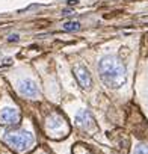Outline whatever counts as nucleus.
I'll return each mask as SVG.
<instances>
[{
  "instance_id": "20e7f679",
  "label": "nucleus",
  "mask_w": 148,
  "mask_h": 154,
  "mask_svg": "<svg viewBox=\"0 0 148 154\" xmlns=\"http://www.w3.org/2000/svg\"><path fill=\"white\" fill-rule=\"evenodd\" d=\"M72 72H74V77H76L77 83L83 88V89H89L92 86V77L88 71L86 66L83 65H76L72 68Z\"/></svg>"
},
{
  "instance_id": "7ed1b4c3",
  "label": "nucleus",
  "mask_w": 148,
  "mask_h": 154,
  "mask_svg": "<svg viewBox=\"0 0 148 154\" xmlns=\"http://www.w3.org/2000/svg\"><path fill=\"white\" fill-rule=\"evenodd\" d=\"M20 112L15 109V107H9V106H5L0 109V124L2 125H6V127H12V125H17L20 122Z\"/></svg>"
},
{
  "instance_id": "39448f33",
  "label": "nucleus",
  "mask_w": 148,
  "mask_h": 154,
  "mask_svg": "<svg viewBox=\"0 0 148 154\" xmlns=\"http://www.w3.org/2000/svg\"><path fill=\"white\" fill-rule=\"evenodd\" d=\"M76 124L82 128V130H94L95 128V119L92 118L91 112L89 110H80L77 115H76Z\"/></svg>"
},
{
  "instance_id": "0eeeda50",
  "label": "nucleus",
  "mask_w": 148,
  "mask_h": 154,
  "mask_svg": "<svg viewBox=\"0 0 148 154\" xmlns=\"http://www.w3.org/2000/svg\"><path fill=\"white\" fill-rule=\"evenodd\" d=\"M63 125H65L63 118L56 115V113H53V115H50L47 118V130H48V133H57V131L62 130Z\"/></svg>"
},
{
  "instance_id": "6e6552de",
  "label": "nucleus",
  "mask_w": 148,
  "mask_h": 154,
  "mask_svg": "<svg viewBox=\"0 0 148 154\" xmlns=\"http://www.w3.org/2000/svg\"><path fill=\"white\" fill-rule=\"evenodd\" d=\"M62 29L66 32H77L80 29V23L79 21H66V23H63Z\"/></svg>"
},
{
  "instance_id": "1a4fd4ad",
  "label": "nucleus",
  "mask_w": 148,
  "mask_h": 154,
  "mask_svg": "<svg viewBox=\"0 0 148 154\" xmlns=\"http://www.w3.org/2000/svg\"><path fill=\"white\" fill-rule=\"evenodd\" d=\"M133 154H148V145H137L134 148V152Z\"/></svg>"
},
{
  "instance_id": "f257e3e1",
  "label": "nucleus",
  "mask_w": 148,
  "mask_h": 154,
  "mask_svg": "<svg viewBox=\"0 0 148 154\" xmlns=\"http://www.w3.org/2000/svg\"><path fill=\"white\" fill-rule=\"evenodd\" d=\"M98 74L103 83L112 89H118L127 82V69L124 63L112 54H107L100 59Z\"/></svg>"
},
{
  "instance_id": "423d86ee",
  "label": "nucleus",
  "mask_w": 148,
  "mask_h": 154,
  "mask_svg": "<svg viewBox=\"0 0 148 154\" xmlns=\"http://www.w3.org/2000/svg\"><path fill=\"white\" fill-rule=\"evenodd\" d=\"M18 92L24 97L35 98V97H38V86L32 79H23L18 82Z\"/></svg>"
},
{
  "instance_id": "9d476101",
  "label": "nucleus",
  "mask_w": 148,
  "mask_h": 154,
  "mask_svg": "<svg viewBox=\"0 0 148 154\" xmlns=\"http://www.w3.org/2000/svg\"><path fill=\"white\" fill-rule=\"evenodd\" d=\"M18 39V35H11L9 36V41H17Z\"/></svg>"
},
{
  "instance_id": "f03ea898",
  "label": "nucleus",
  "mask_w": 148,
  "mask_h": 154,
  "mask_svg": "<svg viewBox=\"0 0 148 154\" xmlns=\"http://www.w3.org/2000/svg\"><path fill=\"white\" fill-rule=\"evenodd\" d=\"M5 142L14 148L18 152H24L27 149H30V146L35 142V137L30 131L26 130H18V131H8L5 134Z\"/></svg>"
}]
</instances>
